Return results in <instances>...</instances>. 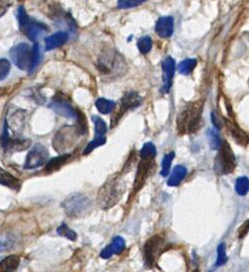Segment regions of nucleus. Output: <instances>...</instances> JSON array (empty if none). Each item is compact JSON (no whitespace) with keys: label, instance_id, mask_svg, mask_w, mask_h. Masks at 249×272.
<instances>
[{"label":"nucleus","instance_id":"1","mask_svg":"<svg viewBox=\"0 0 249 272\" xmlns=\"http://www.w3.org/2000/svg\"><path fill=\"white\" fill-rule=\"evenodd\" d=\"M126 191V183L118 174L113 175L99 189L97 202L100 208L107 210L117 205L123 198Z\"/></svg>","mask_w":249,"mask_h":272},{"label":"nucleus","instance_id":"2","mask_svg":"<svg viewBox=\"0 0 249 272\" xmlns=\"http://www.w3.org/2000/svg\"><path fill=\"white\" fill-rule=\"evenodd\" d=\"M203 112L202 102H191L182 110L177 118V131L179 134H194L201 127Z\"/></svg>","mask_w":249,"mask_h":272},{"label":"nucleus","instance_id":"3","mask_svg":"<svg viewBox=\"0 0 249 272\" xmlns=\"http://www.w3.org/2000/svg\"><path fill=\"white\" fill-rule=\"evenodd\" d=\"M67 216L71 219L84 217L92 209V202L87 196L80 193L71 194L61 203Z\"/></svg>","mask_w":249,"mask_h":272},{"label":"nucleus","instance_id":"4","mask_svg":"<svg viewBox=\"0 0 249 272\" xmlns=\"http://www.w3.org/2000/svg\"><path fill=\"white\" fill-rule=\"evenodd\" d=\"M236 166V160L231 149V145L227 141H223L219 148V154L214 159L213 170L217 175H226L233 172Z\"/></svg>","mask_w":249,"mask_h":272},{"label":"nucleus","instance_id":"5","mask_svg":"<svg viewBox=\"0 0 249 272\" xmlns=\"http://www.w3.org/2000/svg\"><path fill=\"white\" fill-rule=\"evenodd\" d=\"M123 67L126 68L123 57L114 51H107L101 54L97 63V69L103 75H122Z\"/></svg>","mask_w":249,"mask_h":272},{"label":"nucleus","instance_id":"6","mask_svg":"<svg viewBox=\"0 0 249 272\" xmlns=\"http://www.w3.org/2000/svg\"><path fill=\"white\" fill-rule=\"evenodd\" d=\"M164 243L163 237L157 235L149 237L143 245V261L148 268L155 264L157 259L164 250Z\"/></svg>","mask_w":249,"mask_h":272},{"label":"nucleus","instance_id":"7","mask_svg":"<svg viewBox=\"0 0 249 272\" xmlns=\"http://www.w3.org/2000/svg\"><path fill=\"white\" fill-rule=\"evenodd\" d=\"M12 63L22 71L30 69L32 61V48L26 43H20L9 51Z\"/></svg>","mask_w":249,"mask_h":272},{"label":"nucleus","instance_id":"8","mask_svg":"<svg viewBox=\"0 0 249 272\" xmlns=\"http://www.w3.org/2000/svg\"><path fill=\"white\" fill-rule=\"evenodd\" d=\"M76 136H79L76 133L75 128L65 126L61 128L55 135L53 139V147L56 152L63 153L64 150L71 147L74 144Z\"/></svg>","mask_w":249,"mask_h":272},{"label":"nucleus","instance_id":"9","mask_svg":"<svg viewBox=\"0 0 249 272\" xmlns=\"http://www.w3.org/2000/svg\"><path fill=\"white\" fill-rule=\"evenodd\" d=\"M49 159V152L45 145L36 144L28 153L26 162L24 164L25 169H35L41 167L47 163Z\"/></svg>","mask_w":249,"mask_h":272},{"label":"nucleus","instance_id":"10","mask_svg":"<svg viewBox=\"0 0 249 272\" xmlns=\"http://www.w3.org/2000/svg\"><path fill=\"white\" fill-rule=\"evenodd\" d=\"M153 169H154V160H147V159L141 160L138 165L136 178L133 185V194L138 193L142 189L147 178L153 172Z\"/></svg>","mask_w":249,"mask_h":272},{"label":"nucleus","instance_id":"11","mask_svg":"<svg viewBox=\"0 0 249 272\" xmlns=\"http://www.w3.org/2000/svg\"><path fill=\"white\" fill-rule=\"evenodd\" d=\"M142 104V97L137 92H127L121 99V106L119 112H117L112 118L111 127H115L119 120L123 117L124 113L130 109L137 108Z\"/></svg>","mask_w":249,"mask_h":272},{"label":"nucleus","instance_id":"12","mask_svg":"<svg viewBox=\"0 0 249 272\" xmlns=\"http://www.w3.org/2000/svg\"><path fill=\"white\" fill-rule=\"evenodd\" d=\"M31 145V141L27 139H12L9 136V131L7 128V124L4 121V126L1 136V145L2 147L9 153L20 152L28 148Z\"/></svg>","mask_w":249,"mask_h":272},{"label":"nucleus","instance_id":"13","mask_svg":"<svg viewBox=\"0 0 249 272\" xmlns=\"http://www.w3.org/2000/svg\"><path fill=\"white\" fill-rule=\"evenodd\" d=\"M161 68L163 73V86L161 88V91L164 93H168L172 86V79L176 71V65L174 59L170 56L166 57L162 62Z\"/></svg>","mask_w":249,"mask_h":272},{"label":"nucleus","instance_id":"14","mask_svg":"<svg viewBox=\"0 0 249 272\" xmlns=\"http://www.w3.org/2000/svg\"><path fill=\"white\" fill-rule=\"evenodd\" d=\"M49 108L53 109V111L56 114H58L59 116L71 118V119L77 118L78 111L73 108L70 102H67L64 99L55 97L53 101L49 104Z\"/></svg>","mask_w":249,"mask_h":272},{"label":"nucleus","instance_id":"15","mask_svg":"<svg viewBox=\"0 0 249 272\" xmlns=\"http://www.w3.org/2000/svg\"><path fill=\"white\" fill-rule=\"evenodd\" d=\"M124 249H126V241H124V238L120 236H115L113 238L112 243L102 250V252L100 253V256L103 259H108L112 255H116V254L123 253Z\"/></svg>","mask_w":249,"mask_h":272},{"label":"nucleus","instance_id":"16","mask_svg":"<svg viewBox=\"0 0 249 272\" xmlns=\"http://www.w3.org/2000/svg\"><path fill=\"white\" fill-rule=\"evenodd\" d=\"M224 122L228 128L229 132L231 133V137L234 139V141L239 145L246 146L248 145V135L238 127L233 121L228 120L227 118H224Z\"/></svg>","mask_w":249,"mask_h":272},{"label":"nucleus","instance_id":"17","mask_svg":"<svg viewBox=\"0 0 249 272\" xmlns=\"http://www.w3.org/2000/svg\"><path fill=\"white\" fill-rule=\"evenodd\" d=\"M174 30V19L171 16L160 17L155 26V32L160 38H169L172 36Z\"/></svg>","mask_w":249,"mask_h":272},{"label":"nucleus","instance_id":"18","mask_svg":"<svg viewBox=\"0 0 249 272\" xmlns=\"http://www.w3.org/2000/svg\"><path fill=\"white\" fill-rule=\"evenodd\" d=\"M22 30L24 31L25 35L28 37L31 41L35 42L38 36H39L42 32H47L48 27H47L45 24L41 23V22H38V21H36V20L33 21V20L30 19L29 23H28Z\"/></svg>","mask_w":249,"mask_h":272},{"label":"nucleus","instance_id":"19","mask_svg":"<svg viewBox=\"0 0 249 272\" xmlns=\"http://www.w3.org/2000/svg\"><path fill=\"white\" fill-rule=\"evenodd\" d=\"M69 40V34L67 32H56L51 36L47 37L45 39L46 50L52 51L64 46Z\"/></svg>","mask_w":249,"mask_h":272},{"label":"nucleus","instance_id":"20","mask_svg":"<svg viewBox=\"0 0 249 272\" xmlns=\"http://www.w3.org/2000/svg\"><path fill=\"white\" fill-rule=\"evenodd\" d=\"M187 175V169L185 166L183 165H176L173 170L172 173L170 175V177L167 180V185L170 187H176L181 182L184 180V178Z\"/></svg>","mask_w":249,"mask_h":272},{"label":"nucleus","instance_id":"21","mask_svg":"<svg viewBox=\"0 0 249 272\" xmlns=\"http://www.w3.org/2000/svg\"><path fill=\"white\" fill-rule=\"evenodd\" d=\"M20 264V257L9 255L0 261V272H15Z\"/></svg>","mask_w":249,"mask_h":272},{"label":"nucleus","instance_id":"22","mask_svg":"<svg viewBox=\"0 0 249 272\" xmlns=\"http://www.w3.org/2000/svg\"><path fill=\"white\" fill-rule=\"evenodd\" d=\"M0 184L15 190L20 188V182L17 178L1 167H0Z\"/></svg>","mask_w":249,"mask_h":272},{"label":"nucleus","instance_id":"23","mask_svg":"<svg viewBox=\"0 0 249 272\" xmlns=\"http://www.w3.org/2000/svg\"><path fill=\"white\" fill-rule=\"evenodd\" d=\"M70 158H71V155H69V154H64V155H60L56 158H53L51 161H49L47 163L45 170L49 173H52L53 171L58 170L65 163L69 161Z\"/></svg>","mask_w":249,"mask_h":272},{"label":"nucleus","instance_id":"24","mask_svg":"<svg viewBox=\"0 0 249 272\" xmlns=\"http://www.w3.org/2000/svg\"><path fill=\"white\" fill-rule=\"evenodd\" d=\"M24 122H25V111L18 110L12 115L11 123L9 124V126H8L7 123L6 124H7V127L11 128L12 131L15 134H17V133H20L22 131L23 127H24Z\"/></svg>","mask_w":249,"mask_h":272},{"label":"nucleus","instance_id":"25","mask_svg":"<svg viewBox=\"0 0 249 272\" xmlns=\"http://www.w3.org/2000/svg\"><path fill=\"white\" fill-rule=\"evenodd\" d=\"M95 106L101 114L106 115V114H110L113 112V110L115 109V106H116V103L114 101L108 100L106 98H99L96 100Z\"/></svg>","mask_w":249,"mask_h":272},{"label":"nucleus","instance_id":"26","mask_svg":"<svg viewBox=\"0 0 249 272\" xmlns=\"http://www.w3.org/2000/svg\"><path fill=\"white\" fill-rule=\"evenodd\" d=\"M197 66V59L195 58H187L185 61H182L177 67L178 73L183 75H189L194 71Z\"/></svg>","mask_w":249,"mask_h":272},{"label":"nucleus","instance_id":"27","mask_svg":"<svg viewBox=\"0 0 249 272\" xmlns=\"http://www.w3.org/2000/svg\"><path fill=\"white\" fill-rule=\"evenodd\" d=\"M216 254H217V257H216V261H215L214 267L219 268V267L225 265L227 263V261H228L227 248H226V245L224 243L219 245V247L216 249Z\"/></svg>","mask_w":249,"mask_h":272},{"label":"nucleus","instance_id":"28","mask_svg":"<svg viewBox=\"0 0 249 272\" xmlns=\"http://www.w3.org/2000/svg\"><path fill=\"white\" fill-rule=\"evenodd\" d=\"M41 61H42V54H41V51H40V46H39V44L36 43L32 48V61H31L30 69H29L30 74L35 72L36 69L40 65Z\"/></svg>","mask_w":249,"mask_h":272},{"label":"nucleus","instance_id":"29","mask_svg":"<svg viewBox=\"0 0 249 272\" xmlns=\"http://www.w3.org/2000/svg\"><path fill=\"white\" fill-rule=\"evenodd\" d=\"M157 147L152 143H146L142 145L141 149V159H147V160H154L157 157Z\"/></svg>","mask_w":249,"mask_h":272},{"label":"nucleus","instance_id":"30","mask_svg":"<svg viewBox=\"0 0 249 272\" xmlns=\"http://www.w3.org/2000/svg\"><path fill=\"white\" fill-rule=\"evenodd\" d=\"M249 180L248 177L246 176H241L238 177L235 182V191L238 195L244 196L248 193Z\"/></svg>","mask_w":249,"mask_h":272},{"label":"nucleus","instance_id":"31","mask_svg":"<svg viewBox=\"0 0 249 272\" xmlns=\"http://www.w3.org/2000/svg\"><path fill=\"white\" fill-rule=\"evenodd\" d=\"M174 157H175V154L174 152H170L168 154H166L162 160V168H161V171H160V174L162 176H167L168 173L170 172V167H171V163L172 161L174 160Z\"/></svg>","mask_w":249,"mask_h":272},{"label":"nucleus","instance_id":"32","mask_svg":"<svg viewBox=\"0 0 249 272\" xmlns=\"http://www.w3.org/2000/svg\"><path fill=\"white\" fill-rule=\"evenodd\" d=\"M207 137L209 139V144L212 149H219L220 146L222 145V139L217 133L216 130H213V129H210L208 132H207Z\"/></svg>","mask_w":249,"mask_h":272},{"label":"nucleus","instance_id":"33","mask_svg":"<svg viewBox=\"0 0 249 272\" xmlns=\"http://www.w3.org/2000/svg\"><path fill=\"white\" fill-rule=\"evenodd\" d=\"M95 125V138H103L107 132L106 123L100 117L92 118Z\"/></svg>","mask_w":249,"mask_h":272},{"label":"nucleus","instance_id":"34","mask_svg":"<svg viewBox=\"0 0 249 272\" xmlns=\"http://www.w3.org/2000/svg\"><path fill=\"white\" fill-rule=\"evenodd\" d=\"M56 233L59 236H65L67 238H69L70 240L74 241L77 238V235L74 231H72L71 228L67 225V224H61L57 229H56Z\"/></svg>","mask_w":249,"mask_h":272},{"label":"nucleus","instance_id":"35","mask_svg":"<svg viewBox=\"0 0 249 272\" xmlns=\"http://www.w3.org/2000/svg\"><path fill=\"white\" fill-rule=\"evenodd\" d=\"M152 48V41L149 37H142L138 41V49L142 54H145L150 52Z\"/></svg>","mask_w":249,"mask_h":272},{"label":"nucleus","instance_id":"36","mask_svg":"<svg viewBox=\"0 0 249 272\" xmlns=\"http://www.w3.org/2000/svg\"><path fill=\"white\" fill-rule=\"evenodd\" d=\"M106 144V138L103 137V138H95L93 141H91L89 143L88 145H86L84 152H83V155H88L90 153H92L96 147L100 146V145H105Z\"/></svg>","mask_w":249,"mask_h":272},{"label":"nucleus","instance_id":"37","mask_svg":"<svg viewBox=\"0 0 249 272\" xmlns=\"http://www.w3.org/2000/svg\"><path fill=\"white\" fill-rule=\"evenodd\" d=\"M147 0H118V7L120 9H129L135 8L137 6L142 5Z\"/></svg>","mask_w":249,"mask_h":272},{"label":"nucleus","instance_id":"38","mask_svg":"<svg viewBox=\"0 0 249 272\" xmlns=\"http://www.w3.org/2000/svg\"><path fill=\"white\" fill-rule=\"evenodd\" d=\"M17 19L19 26L21 29H23L30 21V17L27 13V11L25 10V8L23 6H20L17 10Z\"/></svg>","mask_w":249,"mask_h":272},{"label":"nucleus","instance_id":"39","mask_svg":"<svg viewBox=\"0 0 249 272\" xmlns=\"http://www.w3.org/2000/svg\"><path fill=\"white\" fill-rule=\"evenodd\" d=\"M11 66L10 63L5 58H0V81L5 79L10 73Z\"/></svg>","mask_w":249,"mask_h":272},{"label":"nucleus","instance_id":"40","mask_svg":"<svg viewBox=\"0 0 249 272\" xmlns=\"http://www.w3.org/2000/svg\"><path fill=\"white\" fill-rule=\"evenodd\" d=\"M248 225L249 221L247 220V221H245L244 224L238 229V232H237V233H238V237H239V238H243L244 236L248 234Z\"/></svg>","mask_w":249,"mask_h":272},{"label":"nucleus","instance_id":"41","mask_svg":"<svg viewBox=\"0 0 249 272\" xmlns=\"http://www.w3.org/2000/svg\"><path fill=\"white\" fill-rule=\"evenodd\" d=\"M212 121H213V126L215 127V129L216 130H220L221 128H222V124H221V122L219 121V118H217V116L214 114V113H212Z\"/></svg>","mask_w":249,"mask_h":272},{"label":"nucleus","instance_id":"42","mask_svg":"<svg viewBox=\"0 0 249 272\" xmlns=\"http://www.w3.org/2000/svg\"><path fill=\"white\" fill-rule=\"evenodd\" d=\"M7 5L4 4L3 2H0V17L3 16L5 14V12L7 11Z\"/></svg>","mask_w":249,"mask_h":272},{"label":"nucleus","instance_id":"43","mask_svg":"<svg viewBox=\"0 0 249 272\" xmlns=\"http://www.w3.org/2000/svg\"><path fill=\"white\" fill-rule=\"evenodd\" d=\"M7 243L6 241H2V240H0V253L1 252H3V251H5L6 249H7Z\"/></svg>","mask_w":249,"mask_h":272},{"label":"nucleus","instance_id":"44","mask_svg":"<svg viewBox=\"0 0 249 272\" xmlns=\"http://www.w3.org/2000/svg\"><path fill=\"white\" fill-rule=\"evenodd\" d=\"M193 272H200L199 271V269H196V270H194Z\"/></svg>","mask_w":249,"mask_h":272}]
</instances>
